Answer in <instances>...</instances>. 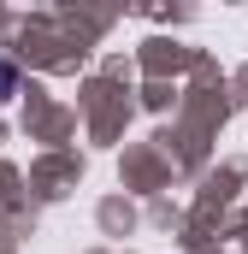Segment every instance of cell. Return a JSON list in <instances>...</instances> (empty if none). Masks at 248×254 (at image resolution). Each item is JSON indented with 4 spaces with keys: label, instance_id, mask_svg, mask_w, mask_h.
<instances>
[{
    "label": "cell",
    "instance_id": "1",
    "mask_svg": "<svg viewBox=\"0 0 248 254\" xmlns=\"http://www.w3.org/2000/svg\"><path fill=\"white\" fill-rule=\"evenodd\" d=\"M6 89H12V71H6V65H0V101H6Z\"/></svg>",
    "mask_w": 248,
    "mask_h": 254
}]
</instances>
